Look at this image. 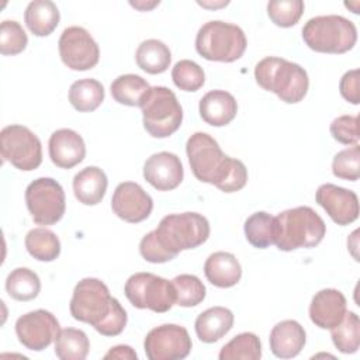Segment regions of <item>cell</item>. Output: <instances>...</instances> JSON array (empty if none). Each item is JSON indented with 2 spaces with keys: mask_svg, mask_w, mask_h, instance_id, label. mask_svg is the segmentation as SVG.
<instances>
[{
  "mask_svg": "<svg viewBox=\"0 0 360 360\" xmlns=\"http://www.w3.org/2000/svg\"><path fill=\"white\" fill-rule=\"evenodd\" d=\"M357 115H340L330 124V134L335 141L343 145H356L359 142Z\"/></svg>",
  "mask_w": 360,
  "mask_h": 360,
  "instance_id": "40",
  "label": "cell"
},
{
  "mask_svg": "<svg viewBox=\"0 0 360 360\" xmlns=\"http://www.w3.org/2000/svg\"><path fill=\"white\" fill-rule=\"evenodd\" d=\"M332 173L338 179L356 181L360 176V148L353 145L338 152L332 162Z\"/></svg>",
  "mask_w": 360,
  "mask_h": 360,
  "instance_id": "39",
  "label": "cell"
},
{
  "mask_svg": "<svg viewBox=\"0 0 360 360\" xmlns=\"http://www.w3.org/2000/svg\"><path fill=\"white\" fill-rule=\"evenodd\" d=\"M255 79L262 89L277 94L287 104L304 100L309 87L308 73L302 66L276 56H267L256 65Z\"/></svg>",
  "mask_w": 360,
  "mask_h": 360,
  "instance_id": "4",
  "label": "cell"
},
{
  "mask_svg": "<svg viewBox=\"0 0 360 360\" xmlns=\"http://www.w3.org/2000/svg\"><path fill=\"white\" fill-rule=\"evenodd\" d=\"M219 360H259L262 357L260 339L252 332H243L229 340L218 354Z\"/></svg>",
  "mask_w": 360,
  "mask_h": 360,
  "instance_id": "34",
  "label": "cell"
},
{
  "mask_svg": "<svg viewBox=\"0 0 360 360\" xmlns=\"http://www.w3.org/2000/svg\"><path fill=\"white\" fill-rule=\"evenodd\" d=\"M276 246L283 252L319 245L326 233L323 219L311 207L300 205L285 210L276 217Z\"/></svg>",
  "mask_w": 360,
  "mask_h": 360,
  "instance_id": "5",
  "label": "cell"
},
{
  "mask_svg": "<svg viewBox=\"0 0 360 360\" xmlns=\"http://www.w3.org/2000/svg\"><path fill=\"white\" fill-rule=\"evenodd\" d=\"M307 335L300 322L285 319L276 323L270 332L271 353L278 359H292L304 349Z\"/></svg>",
  "mask_w": 360,
  "mask_h": 360,
  "instance_id": "20",
  "label": "cell"
},
{
  "mask_svg": "<svg viewBox=\"0 0 360 360\" xmlns=\"http://www.w3.org/2000/svg\"><path fill=\"white\" fill-rule=\"evenodd\" d=\"M304 1L301 0H278L267 3V15L269 18L281 28H290L295 25L302 13H304Z\"/></svg>",
  "mask_w": 360,
  "mask_h": 360,
  "instance_id": "37",
  "label": "cell"
},
{
  "mask_svg": "<svg viewBox=\"0 0 360 360\" xmlns=\"http://www.w3.org/2000/svg\"><path fill=\"white\" fill-rule=\"evenodd\" d=\"M315 200L332 221L340 226L354 222L359 217V198L352 190L325 183L318 187Z\"/></svg>",
  "mask_w": 360,
  "mask_h": 360,
  "instance_id": "16",
  "label": "cell"
},
{
  "mask_svg": "<svg viewBox=\"0 0 360 360\" xmlns=\"http://www.w3.org/2000/svg\"><path fill=\"white\" fill-rule=\"evenodd\" d=\"M159 4V1H152L150 4H145V3H132L131 1V6H134L135 8H139V10H142V11H145V10H149V8H153L155 6H158Z\"/></svg>",
  "mask_w": 360,
  "mask_h": 360,
  "instance_id": "43",
  "label": "cell"
},
{
  "mask_svg": "<svg viewBox=\"0 0 360 360\" xmlns=\"http://www.w3.org/2000/svg\"><path fill=\"white\" fill-rule=\"evenodd\" d=\"M176 290V305L190 308L195 307L205 298V285L194 274H180L172 280Z\"/></svg>",
  "mask_w": 360,
  "mask_h": 360,
  "instance_id": "35",
  "label": "cell"
},
{
  "mask_svg": "<svg viewBox=\"0 0 360 360\" xmlns=\"http://www.w3.org/2000/svg\"><path fill=\"white\" fill-rule=\"evenodd\" d=\"M342 97L350 104H359V70L353 69L346 72L339 83Z\"/></svg>",
  "mask_w": 360,
  "mask_h": 360,
  "instance_id": "41",
  "label": "cell"
},
{
  "mask_svg": "<svg viewBox=\"0 0 360 360\" xmlns=\"http://www.w3.org/2000/svg\"><path fill=\"white\" fill-rule=\"evenodd\" d=\"M48 150L52 163L60 169H72L86 156L83 138L69 128L58 129L51 135Z\"/></svg>",
  "mask_w": 360,
  "mask_h": 360,
  "instance_id": "18",
  "label": "cell"
},
{
  "mask_svg": "<svg viewBox=\"0 0 360 360\" xmlns=\"http://www.w3.org/2000/svg\"><path fill=\"white\" fill-rule=\"evenodd\" d=\"M210 236V222L198 212L170 214L139 242V253L149 263H166L181 250L195 249Z\"/></svg>",
  "mask_w": 360,
  "mask_h": 360,
  "instance_id": "1",
  "label": "cell"
},
{
  "mask_svg": "<svg viewBox=\"0 0 360 360\" xmlns=\"http://www.w3.org/2000/svg\"><path fill=\"white\" fill-rule=\"evenodd\" d=\"M248 41L240 27L221 20L201 25L195 37V49L207 60L235 62L245 53Z\"/></svg>",
  "mask_w": 360,
  "mask_h": 360,
  "instance_id": "7",
  "label": "cell"
},
{
  "mask_svg": "<svg viewBox=\"0 0 360 360\" xmlns=\"http://www.w3.org/2000/svg\"><path fill=\"white\" fill-rule=\"evenodd\" d=\"M207 280L219 288H229L239 283L242 267L239 260L229 252H214L204 263Z\"/></svg>",
  "mask_w": 360,
  "mask_h": 360,
  "instance_id": "22",
  "label": "cell"
},
{
  "mask_svg": "<svg viewBox=\"0 0 360 360\" xmlns=\"http://www.w3.org/2000/svg\"><path fill=\"white\" fill-rule=\"evenodd\" d=\"M186 153L197 180L214 184L224 193H235L246 186L248 169L243 162L226 156L211 135L193 134L186 143Z\"/></svg>",
  "mask_w": 360,
  "mask_h": 360,
  "instance_id": "2",
  "label": "cell"
},
{
  "mask_svg": "<svg viewBox=\"0 0 360 360\" xmlns=\"http://www.w3.org/2000/svg\"><path fill=\"white\" fill-rule=\"evenodd\" d=\"M107 176L97 166H87L73 177V193L79 202L84 205H97L107 191Z\"/></svg>",
  "mask_w": 360,
  "mask_h": 360,
  "instance_id": "24",
  "label": "cell"
},
{
  "mask_svg": "<svg viewBox=\"0 0 360 360\" xmlns=\"http://www.w3.org/2000/svg\"><path fill=\"white\" fill-rule=\"evenodd\" d=\"M128 301L139 309L167 312L176 304V290L172 281L152 273H135L124 285Z\"/></svg>",
  "mask_w": 360,
  "mask_h": 360,
  "instance_id": "9",
  "label": "cell"
},
{
  "mask_svg": "<svg viewBox=\"0 0 360 360\" xmlns=\"http://www.w3.org/2000/svg\"><path fill=\"white\" fill-rule=\"evenodd\" d=\"M330 338L335 347L345 354L356 353L360 346V319L352 312L346 311L343 319L330 329Z\"/></svg>",
  "mask_w": 360,
  "mask_h": 360,
  "instance_id": "33",
  "label": "cell"
},
{
  "mask_svg": "<svg viewBox=\"0 0 360 360\" xmlns=\"http://www.w3.org/2000/svg\"><path fill=\"white\" fill-rule=\"evenodd\" d=\"M28 44V37L21 24L14 20H4L0 25V52L1 55H18Z\"/></svg>",
  "mask_w": 360,
  "mask_h": 360,
  "instance_id": "38",
  "label": "cell"
},
{
  "mask_svg": "<svg viewBox=\"0 0 360 360\" xmlns=\"http://www.w3.org/2000/svg\"><path fill=\"white\" fill-rule=\"evenodd\" d=\"M346 298L335 288L318 291L309 304V318L321 329H332L346 314Z\"/></svg>",
  "mask_w": 360,
  "mask_h": 360,
  "instance_id": "19",
  "label": "cell"
},
{
  "mask_svg": "<svg viewBox=\"0 0 360 360\" xmlns=\"http://www.w3.org/2000/svg\"><path fill=\"white\" fill-rule=\"evenodd\" d=\"M302 39L315 52L345 53L356 45L357 30L342 15H318L309 18L302 27Z\"/></svg>",
  "mask_w": 360,
  "mask_h": 360,
  "instance_id": "6",
  "label": "cell"
},
{
  "mask_svg": "<svg viewBox=\"0 0 360 360\" xmlns=\"http://www.w3.org/2000/svg\"><path fill=\"white\" fill-rule=\"evenodd\" d=\"M233 326V314L225 307H211L201 312L194 323L197 338L204 343H215Z\"/></svg>",
  "mask_w": 360,
  "mask_h": 360,
  "instance_id": "23",
  "label": "cell"
},
{
  "mask_svg": "<svg viewBox=\"0 0 360 360\" xmlns=\"http://www.w3.org/2000/svg\"><path fill=\"white\" fill-rule=\"evenodd\" d=\"M172 79L176 87L184 91H197L205 82L202 68L190 59L179 60L172 69Z\"/></svg>",
  "mask_w": 360,
  "mask_h": 360,
  "instance_id": "36",
  "label": "cell"
},
{
  "mask_svg": "<svg viewBox=\"0 0 360 360\" xmlns=\"http://www.w3.org/2000/svg\"><path fill=\"white\" fill-rule=\"evenodd\" d=\"M59 55L72 70H89L98 63L100 49L94 38L83 27H68L60 34Z\"/></svg>",
  "mask_w": 360,
  "mask_h": 360,
  "instance_id": "13",
  "label": "cell"
},
{
  "mask_svg": "<svg viewBox=\"0 0 360 360\" xmlns=\"http://www.w3.org/2000/svg\"><path fill=\"white\" fill-rule=\"evenodd\" d=\"M139 107L143 128L153 138H167L181 125L183 108L169 87H150Z\"/></svg>",
  "mask_w": 360,
  "mask_h": 360,
  "instance_id": "8",
  "label": "cell"
},
{
  "mask_svg": "<svg viewBox=\"0 0 360 360\" xmlns=\"http://www.w3.org/2000/svg\"><path fill=\"white\" fill-rule=\"evenodd\" d=\"M149 90V83L143 77L132 73L118 76L110 86L112 98L117 103L129 107H139Z\"/></svg>",
  "mask_w": 360,
  "mask_h": 360,
  "instance_id": "28",
  "label": "cell"
},
{
  "mask_svg": "<svg viewBox=\"0 0 360 360\" xmlns=\"http://www.w3.org/2000/svg\"><path fill=\"white\" fill-rule=\"evenodd\" d=\"M184 170L177 155L158 152L150 155L143 165L145 180L159 191H170L183 181Z\"/></svg>",
  "mask_w": 360,
  "mask_h": 360,
  "instance_id": "17",
  "label": "cell"
},
{
  "mask_svg": "<svg viewBox=\"0 0 360 360\" xmlns=\"http://www.w3.org/2000/svg\"><path fill=\"white\" fill-rule=\"evenodd\" d=\"M191 347L187 329L176 323L150 329L143 340V350L149 360H181L190 354Z\"/></svg>",
  "mask_w": 360,
  "mask_h": 360,
  "instance_id": "12",
  "label": "cell"
},
{
  "mask_svg": "<svg viewBox=\"0 0 360 360\" xmlns=\"http://www.w3.org/2000/svg\"><path fill=\"white\" fill-rule=\"evenodd\" d=\"M245 236L248 242L257 248V249H266L270 245L276 243L277 238V222L276 217L264 212L257 211L248 217L243 225Z\"/></svg>",
  "mask_w": 360,
  "mask_h": 360,
  "instance_id": "27",
  "label": "cell"
},
{
  "mask_svg": "<svg viewBox=\"0 0 360 360\" xmlns=\"http://www.w3.org/2000/svg\"><path fill=\"white\" fill-rule=\"evenodd\" d=\"M60 332L55 315L45 309H35L21 315L15 321L18 342L28 350L41 352L46 349Z\"/></svg>",
  "mask_w": 360,
  "mask_h": 360,
  "instance_id": "14",
  "label": "cell"
},
{
  "mask_svg": "<svg viewBox=\"0 0 360 360\" xmlns=\"http://www.w3.org/2000/svg\"><path fill=\"white\" fill-rule=\"evenodd\" d=\"M104 359H120V360H136L138 356L135 350L128 345H117L111 347L105 354Z\"/></svg>",
  "mask_w": 360,
  "mask_h": 360,
  "instance_id": "42",
  "label": "cell"
},
{
  "mask_svg": "<svg viewBox=\"0 0 360 360\" xmlns=\"http://www.w3.org/2000/svg\"><path fill=\"white\" fill-rule=\"evenodd\" d=\"M27 252L39 262H53L60 253V242L55 232L46 228H34L25 235Z\"/></svg>",
  "mask_w": 360,
  "mask_h": 360,
  "instance_id": "32",
  "label": "cell"
},
{
  "mask_svg": "<svg viewBox=\"0 0 360 360\" xmlns=\"http://www.w3.org/2000/svg\"><path fill=\"white\" fill-rule=\"evenodd\" d=\"M89 349L87 335L76 328L60 329L55 339V354L60 360H84Z\"/></svg>",
  "mask_w": 360,
  "mask_h": 360,
  "instance_id": "31",
  "label": "cell"
},
{
  "mask_svg": "<svg viewBox=\"0 0 360 360\" xmlns=\"http://www.w3.org/2000/svg\"><path fill=\"white\" fill-rule=\"evenodd\" d=\"M25 204L35 224L45 226L53 225L65 214V191L56 180L39 177L27 186Z\"/></svg>",
  "mask_w": 360,
  "mask_h": 360,
  "instance_id": "11",
  "label": "cell"
},
{
  "mask_svg": "<svg viewBox=\"0 0 360 360\" xmlns=\"http://www.w3.org/2000/svg\"><path fill=\"white\" fill-rule=\"evenodd\" d=\"M0 152L3 160L22 172L35 170L42 163L39 138L20 124L7 125L0 132Z\"/></svg>",
  "mask_w": 360,
  "mask_h": 360,
  "instance_id": "10",
  "label": "cell"
},
{
  "mask_svg": "<svg viewBox=\"0 0 360 360\" xmlns=\"http://www.w3.org/2000/svg\"><path fill=\"white\" fill-rule=\"evenodd\" d=\"M70 315L80 322L90 323L103 336H117L127 326V311L111 297L108 287L98 278H82L69 304Z\"/></svg>",
  "mask_w": 360,
  "mask_h": 360,
  "instance_id": "3",
  "label": "cell"
},
{
  "mask_svg": "<svg viewBox=\"0 0 360 360\" xmlns=\"http://www.w3.org/2000/svg\"><path fill=\"white\" fill-rule=\"evenodd\" d=\"M69 101L79 112H90L104 101V87L96 79H80L69 89Z\"/></svg>",
  "mask_w": 360,
  "mask_h": 360,
  "instance_id": "29",
  "label": "cell"
},
{
  "mask_svg": "<svg viewBox=\"0 0 360 360\" xmlns=\"http://www.w3.org/2000/svg\"><path fill=\"white\" fill-rule=\"evenodd\" d=\"M59 20V10L51 0H34L28 3L24 11L25 25L37 37H48L52 34Z\"/></svg>",
  "mask_w": 360,
  "mask_h": 360,
  "instance_id": "25",
  "label": "cell"
},
{
  "mask_svg": "<svg viewBox=\"0 0 360 360\" xmlns=\"http://www.w3.org/2000/svg\"><path fill=\"white\" fill-rule=\"evenodd\" d=\"M198 110L204 122L212 127H224L236 117L238 103L225 90H211L200 100Z\"/></svg>",
  "mask_w": 360,
  "mask_h": 360,
  "instance_id": "21",
  "label": "cell"
},
{
  "mask_svg": "<svg viewBox=\"0 0 360 360\" xmlns=\"http://www.w3.org/2000/svg\"><path fill=\"white\" fill-rule=\"evenodd\" d=\"M112 212L125 222L138 224L145 221L153 208L152 197L134 181L120 183L111 198Z\"/></svg>",
  "mask_w": 360,
  "mask_h": 360,
  "instance_id": "15",
  "label": "cell"
},
{
  "mask_svg": "<svg viewBox=\"0 0 360 360\" xmlns=\"http://www.w3.org/2000/svg\"><path fill=\"white\" fill-rule=\"evenodd\" d=\"M6 291L15 301H31L41 291V281L28 267H17L6 278Z\"/></svg>",
  "mask_w": 360,
  "mask_h": 360,
  "instance_id": "30",
  "label": "cell"
},
{
  "mask_svg": "<svg viewBox=\"0 0 360 360\" xmlns=\"http://www.w3.org/2000/svg\"><path fill=\"white\" fill-rule=\"evenodd\" d=\"M135 59L143 72L159 75L166 72L170 66L172 53L165 42L159 39H146L138 45Z\"/></svg>",
  "mask_w": 360,
  "mask_h": 360,
  "instance_id": "26",
  "label": "cell"
}]
</instances>
